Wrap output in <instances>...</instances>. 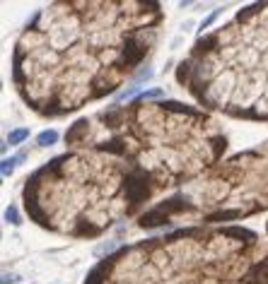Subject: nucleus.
I'll use <instances>...</instances> for the list:
<instances>
[{"label": "nucleus", "mask_w": 268, "mask_h": 284, "mask_svg": "<svg viewBox=\"0 0 268 284\" xmlns=\"http://www.w3.org/2000/svg\"><path fill=\"white\" fill-rule=\"evenodd\" d=\"M65 145L27 178L24 210L44 229L92 238L215 169L225 135L201 109L138 99L80 118Z\"/></svg>", "instance_id": "1"}, {"label": "nucleus", "mask_w": 268, "mask_h": 284, "mask_svg": "<svg viewBox=\"0 0 268 284\" xmlns=\"http://www.w3.org/2000/svg\"><path fill=\"white\" fill-rule=\"evenodd\" d=\"M157 3H56L15 44L12 80L41 116H65L114 94L157 41Z\"/></svg>", "instance_id": "2"}, {"label": "nucleus", "mask_w": 268, "mask_h": 284, "mask_svg": "<svg viewBox=\"0 0 268 284\" xmlns=\"http://www.w3.org/2000/svg\"><path fill=\"white\" fill-rule=\"evenodd\" d=\"M85 284H268V243L244 227H189L119 248Z\"/></svg>", "instance_id": "3"}, {"label": "nucleus", "mask_w": 268, "mask_h": 284, "mask_svg": "<svg viewBox=\"0 0 268 284\" xmlns=\"http://www.w3.org/2000/svg\"><path fill=\"white\" fill-rule=\"evenodd\" d=\"M176 80L205 109L268 120V3L239 10L225 27L198 37Z\"/></svg>", "instance_id": "4"}, {"label": "nucleus", "mask_w": 268, "mask_h": 284, "mask_svg": "<svg viewBox=\"0 0 268 284\" xmlns=\"http://www.w3.org/2000/svg\"><path fill=\"white\" fill-rule=\"evenodd\" d=\"M268 210V142L239 152L210 169L174 195L152 205L143 217V229L165 224H225Z\"/></svg>", "instance_id": "5"}, {"label": "nucleus", "mask_w": 268, "mask_h": 284, "mask_svg": "<svg viewBox=\"0 0 268 284\" xmlns=\"http://www.w3.org/2000/svg\"><path fill=\"white\" fill-rule=\"evenodd\" d=\"M24 140H29V128H17L8 135V145L15 147V145H19V142H24Z\"/></svg>", "instance_id": "6"}, {"label": "nucleus", "mask_w": 268, "mask_h": 284, "mask_svg": "<svg viewBox=\"0 0 268 284\" xmlns=\"http://www.w3.org/2000/svg\"><path fill=\"white\" fill-rule=\"evenodd\" d=\"M56 140H58V133H56V130H44V133L37 138V145L39 147H51V145H56Z\"/></svg>", "instance_id": "7"}, {"label": "nucleus", "mask_w": 268, "mask_h": 284, "mask_svg": "<svg viewBox=\"0 0 268 284\" xmlns=\"http://www.w3.org/2000/svg\"><path fill=\"white\" fill-rule=\"evenodd\" d=\"M5 219H8L10 224H19V212L15 205H10L8 210H5Z\"/></svg>", "instance_id": "8"}, {"label": "nucleus", "mask_w": 268, "mask_h": 284, "mask_svg": "<svg viewBox=\"0 0 268 284\" xmlns=\"http://www.w3.org/2000/svg\"><path fill=\"white\" fill-rule=\"evenodd\" d=\"M17 162L19 159H5V162H3V176H5V178L15 171V164H17Z\"/></svg>", "instance_id": "9"}, {"label": "nucleus", "mask_w": 268, "mask_h": 284, "mask_svg": "<svg viewBox=\"0 0 268 284\" xmlns=\"http://www.w3.org/2000/svg\"><path fill=\"white\" fill-rule=\"evenodd\" d=\"M10 282H17V277H12V275H5V277H3V284H10Z\"/></svg>", "instance_id": "10"}, {"label": "nucleus", "mask_w": 268, "mask_h": 284, "mask_svg": "<svg viewBox=\"0 0 268 284\" xmlns=\"http://www.w3.org/2000/svg\"><path fill=\"white\" fill-rule=\"evenodd\" d=\"M266 231H268V229H266Z\"/></svg>", "instance_id": "11"}]
</instances>
